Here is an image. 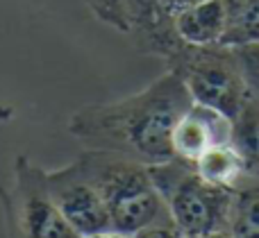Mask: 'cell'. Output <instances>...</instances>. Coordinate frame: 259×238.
Segmentation results:
<instances>
[{
	"instance_id": "6da1fadb",
	"label": "cell",
	"mask_w": 259,
	"mask_h": 238,
	"mask_svg": "<svg viewBox=\"0 0 259 238\" xmlns=\"http://www.w3.org/2000/svg\"><path fill=\"white\" fill-rule=\"evenodd\" d=\"M191 104L187 86L166 71L127 98L80 107L68 118V132L87 150H105L155 166L175 159L173 130Z\"/></svg>"
},
{
	"instance_id": "7a4b0ae2",
	"label": "cell",
	"mask_w": 259,
	"mask_h": 238,
	"mask_svg": "<svg viewBox=\"0 0 259 238\" xmlns=\"http://www.w3.org/2000/svg\"><path fill=\"white\" fill-rule=\"evenodd\" d=\"M77 163L103 198L112 231L132 236L141 227L170 216L146 163L87 148L77 157Z\"/></svg>"
},
{
	"instance_id": "3957f363",
	"label": "cell",
	"mask_w": 259,
	"mask_h": 238,
	"mask_svg": "<svg viewBox=\"0 0 259 238\" xmlns=\"http://www.w3.org/2000/svg\"><path fill=\"white\" fill-rule=\"evenodd\" d=\"M164 62L187 86L193 102L216 109L230 121L250 95L241 57L234 45H189L180 41Z\"/></svg>"
},
{
	"instance_id": "277c9868",
	"label": "cell",
	"mask_w": 259,
	"mask_h": 238,
	"mask_svg": "<svg viewBox=\"0 0 259 238\" xmlns=\"http://www.w3.org/2000/svg\"><path fill=\"white\" fill-rule=\"evenodd\" d=\"M148 170L184 238H198L228 229L232 204L230 189L205 182L191 163L180 159L148 166Z\"/></svg>"
},
{
	"instance_id": "5b68a950",
	"label": "cell",
	"mask_w": 259,
	"mask_h": 238,
	"mask_svg": "<svg viewBox=\"0 0 259 238\" xmlns=\"http://www.w3.org/2000/svg\"><path fill=\"white\" fill-rule=\"evenodd\" d=\"M12 238H82L55 204L46 168L18 154L12 168V184L3 191Z\"/></svg>"
},
{
	"instance_id": "8992f818",
	"label": "cell",
	"mask_w": 259,
	"mask_h": 238,
	"mask_svg": "<svg viewBox=\"0 0 259 238\" xmlns=\"http://www.w3.org/2000/svg\"><path fill=\"white\" fill-rule=\"evenodd\" d=\"M46 180L62 216L82 238L112 231V222H109L103 198L98 195L87 172L82 170L77 159L57 170H46Z\"/></svg>"
},
{
	"instance_id": "52a82bcc",
	"label": "cell",
	"mask_w": 259,
	"mask_h": 238,
	"mask_svg": "<svg viewBox=\"0 0 259 238\" xmlns=\"http://www.w3.org/2000/svg\"><path fill=\"white\" fill-rule=\"evenodd\" d=\"M230 132H232V121L228 116L211 107L193 102L173 130L170 143L175 159L193 166L209 148L230 143Z\"/></svg>"
},
{
	"instance_id": "ba28073f",
	"label": "cell",
	"mask_w": 259,
	"mask_h": 238,
	"mask_svg": "<svg viewBox=\"0 0 259 238\" xmlns=\"http://www.w3.org/2000/svg\"><path fill=\"white\" fill-rule=\"evenodd\" d=\"M230 25L228 0H205L180 12L173 18V30L182 43L214 45L223 43Z\"/></svg>"
},
{
	"instance_id": "9c48e42d",
	"label": "cell",
	"mask_w": 259,
	"mask_h": 238,
	"mask_svg": "<svg viewBox=\"0 0 259 238\" xmlns=\"http://www.w3.org/2000/svg\"><path fill=\"white\" fill-rule=\"evenodd\" d=\"M230 145L237 150L246 175L259 177V100L252 93L232 118Z\"/></svg>"
},
{
	"instance_id": "30bf717a",
	"label": "cell",
	"mask_w": 259,
	"mask_h": 238,
	"mask_svg": "<svg viewBox=\"0 0 259 238\" xmlns=\"http://www.w3.org/2000/svg\"><path fill=\"white\" fill-rule=\"evenodd\" d=\"M205 0H155V18H152V27L146 36L137 43V48L141 52L157 54L164 59L175 45L180 43L178 34L173 30V18L180 12L200 5Z\"/></svg>"
},
{
	"instance_id": "8fae6325",
	"label": "cell",
	"mask_w": 259,
	"mask_h": 238,
	"mask_svg": "<svg viewBox=\"0 0 259 238\" xmlns=\"http://www.w3.org/2000/svg\"><path fill=\"white\" fill-rule=\"evenodd\" d=\"M228 231L234 238H259V177L246 175L232 191Z\"/></svg>"
},
{
	"instance_id": "7c38bea8",
	"label": "cell",
	"mask_w": 259,
	"mask_h": 238,
	"mask_svg": "<svg viewBox=\"0 0 259 238\" xmlns=\"http://www.w3.org/2000/svg\"><path fill=\"white\" fill-rule=\"evenodd\" d=\"M193 168H196V172L205 182H209V184H214V186H221V189H230V191L237 189L239 182L246 177L241 159H239L237 150L230 143L209 148L193 163Z\"/></svg>"
},
{
	"instance_id": "4fadbf2b",
	"label": "cell",
	"mask_w": 259,
	"mask_h": 238,
	"mask_svg": "<svg viewBox=\"0 0 259 238\" xmlns=\"http://www.w3.org/2000/svg\"><path fill=\"white\" fill-rule=\"evenodd\" d=\"M230 25L225 45H259V0H228Z\"/></svg>"
},
{
	"instance_id": "5bb4252c",
	"label": "cell",
	"mask_w": 259,
	"mask_h": 238,
	"mask_svg": "<svg viewBox=\"0 0 259 238\" xmlns=\"http://www.w3.org/2000/svg\"><path fill=\"white\" fill-rule=\"evenodd\" d=\"M89 12L100 23L114 27L116 32L130 34V12L127 0H84Z\"/></svg>"
},
{
	"instance_id": "9a60e30c",
	"label": "cell",
	"mask_w": 259,
	"mask_h": 238,
	"mask_svg": "<svg viewBox=\"0 0 259 238\" xmlns=\"http://www.w3.org/2000/svg\"><path fill=\"white\" fill-rule=\"evenodd\" d=\"M127 12H130V36L134 39V43H139L152 27L155 0H127Z\"/></svg>"
},
{
	"instance_id": "2e32d148",
	"label": "cell",
	"mask_w": 259,
	"mask_h": 238,
	"mask_svg": "<svg viewBox=\"0 0 259 238\" xmlns=\"http://www.w3.org/2000/svg\"><path fill=\"white\" fill-rule=\"evenodd\" d=\"M239 57L250 93L259 100V45H239Z\"/></svg>"
},
{
	"instance_id": "e0dca14e",
	"label": "cell",
	"mask_w": 259,
	"mask_h": 238,
	"mask_svg": "<svg viewBox=\"0 0 259 238\" xmlns=\"http://www.w3.org/2000/svg\"><path fill=\"white\" fill-rule=\"evenodd\" d=\"M130 238H184L182 229L175 225L173 218H161L157 222H150V225L141 227L139 231H134Z\"/></svg>"
},
{
	"instance_id": "ac0fdd59",
	"label": "cell",
	"mask_w": 259,
	"mask_h": 238,
	"mask_svg": "<svg viewBox=\"0 0 259 238\" xmlns=\"http://www.w3.org/2000/svg\"><path fill=\"white\" fill-rule=\"evenodd\" d=\"M84 238H130V236L118 234V231H103V234H94V236H84Z\"/></svg>"
}]
</instances>
